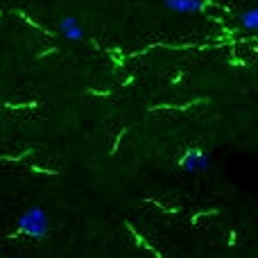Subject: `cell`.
Listing matches in <instances>:
<instances>
[{
  "label": "cell",
  "mask_w": 258,
  "mask_h": 258,
  "mask_svg": "<svg viewBox=\"0 0 258 258\" xmlns=\"http://www.w3.org/2000/svg\"><path fill=\"white\" fill-rule=\"evenodd\" d=\"M18 233L30 236L34 240H43L50 231V222H48V213L41 206H30L25 213L18 218Z\"/></svg>",
  "instance_id": "obj_1"
},
{
  "label": "cell",
  "mask_w": 258,
  "mask_h": 258,
  "mask_svg": "<svg viewBox=\"0 0 258 258\" xmlns=\"http://www.w3.org/2000/svg\"><path fill=\"white\" fill-rule=\"evenodd\" d=\"M179 165L188 172H204L209 168V156L200 150V147H188L183 156L179 159Z\"/></svg>",
  "instance_id": "obj_2"
},
{
  "label": "cell",
  "mask_w": 258,
  "mask_h": 258,
  "mask_svg": "<svg viewBox=\"0 0 258 258\" xmlns=\"http://www.w3.org/2000/svg\"><path fill=\"white\" fill-rule=\"evenodd\" d=\"M213 0H163L165 9H172L177 14H200L206 7H213Z\"/></svg>",
  "instance_id": "obj_3"
},
{
  "label": "cell",
  "mask_w": 258,
  "mask_h": 258,
  "mask_svg": "<svg viewBox=\"0 0 258 258\" xmlns=\"http://www.w3.org/2000/svg\"><path fill=\"white\" fill-rule=\"evenodd\" d=\"M59 32H61V36L68 39V41H82L84 39V27H82L80 18L73 16V14H66V16L59 21Z\"/></svg>",
  "instance_id": "obj_4"
},
{
  "label": "cell",
  "mask_w": 258,
  "mask_h": 258,
  "mask_svg": "<svg viewBox=\"0 0 258 258\" xmlns=\"http://www.w3.org/2000/svg\"><path fill=\"white\" fill-rule=\"evenodd\" d=\"M240 25L245 27V30L258 32V7L247 9V12H242V14H240Z\"/></svg>",
  "instance_id": "obj_5"
},
{
  "label": "cell",
  "mask_w": 258,
  "mask_h": 258,
  "mask_svg": "<svg viewBox=\"0 0 258 258\" xmlns=\"http://www.w3.org/2000/svg\"><path fill=\"white\" fill-rule=\"evenodd\" d=\"M181 77H183V73H179V75H174V77H172V84H177V82H181Z\"/></svg>",
  "instance_id": "obj_6"
}]
</instances>
